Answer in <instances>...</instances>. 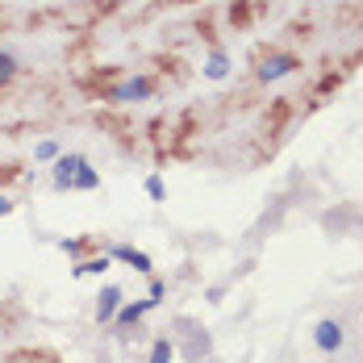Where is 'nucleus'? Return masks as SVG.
Returning <instances> with one entry per match:
<instances>
[{"label":"nucleus","instance_id":"3","mask_svg":"<svg viewBox=\"0 0 363 363\" xmlns=\"http://www.w3.org/2000/svg\"><path fill=\"white\" fill-rule=\"evenodd\" d=\"M55 184H59V188H96L101 176L88 167L84 155H63V159L55 163Z\"/></svg>","mask_w":363,"mask_h":363},{"label":"nucleus","instance_id":"5","mask_svg":"<svg viewBox=\"0 0 363 363\" xmlns=\"http://www.w3.org/2000/svg\"><path fill=\"white\" fill-rule=\"evenodd\" d=\"M313 342H318V351H338V347H342V326H338V322H318V326H313Z\"/></svg>","mask_w":363,"mask_h":363},{"label":"nucleus","instance_id":"10","mask_svg":"<svg viewBox=\"0 0 363 363\" xmlns=\"http://www.w3.org/2000/svg\"><path fill=\"white\" fill-rule=\"evenodd\" d=\"M17 322H21V309H13L9 301H0V334H9Z\"/></svg>","mask_w":363,"mask_h":363},{"label":"nucleus","instance_id":"6","mask_svg":"<svg viewBox=\"0 0 363 363\" xmlns=\"http://www.w3.org/2000/svg\"><path fill=\"white\" fill-rule=\"evenodd\" d=\"M0 363H63V359L46 347H21V351H9Z\"/></svg>","mask_w":363,"mask_h":363},{"label":"nucleus","instance_id":"8","mask_svg":"<svg viewBox=\"0 0 363 363\" xmlns=\"http://www.w3.org/2000/svg\"><path fill=\"white\" fill-rule=\"evenodd\" d=\"M113 255H117V259H125V263H134V267L146 272V276H150V267H155V263H150V255L134 251V247H113Z\"/></svg>","mask_w":363,"mask_h":363},{"label":"nucleus","instance_id":"1","mask_svg":"<svg viewBox=\"0 0 363 363\" xmlns=\"http://www.w3.org/2000/svg\"><path fill=\"white\" fill-rule=\"evenodd\" d=\"M159 88L163 84L155 75H125V79H105L96 96L109 101V105H138V101H150Z\"/></svg>","mask_w":363,"mask_h":363},{"label":"nucleus","instance_id":"9","mask_svg":"<svg viewBox=\"0 0 363 363\" xmlns=\"http://www.w3.org/2000/svg\"><path fill=\"white\" fill-rule=\"evenodd\" d=\"M150 305H155V301H138V305H125V309L117 313V326H134V322L143 318V313L150 309Z\"/></svg>","mask_w":363,"mask_h":363},{"label":"nucleus","instance_id":"14","mask_svg":"<svg viewBox=\"0 0 363 363\" xmlns=\"http://www.w3.org/2000/svg\"><path fill=\"white\" fill-rule=\"evenodd\" d=\"M205 72H209V79H221V75H225V55H221V50H213V59H209Z\"/></svg>","mask_w":363,"mask_h":363},{"label":"nucleus","instance_id":"4","mask_svg":"<svg viewBox=\"0 0 363 363\" xmlns=\"http://www.w3.org/2000/svg\"><path fill=\"white\" fill-rule=\"evenodd\" d=\"M259 17H263V4H255V0H234L230 4V26L234 30H251Z\"/></svg>","mask_w":363,"mask_h":363},{"label":"nucleus","instance_id":"13","mask_svg":"<svg viewBox=\"0 0 363 363\" xmlns=\"http://www.w3.org/2000/svg\"><path fill=\"white\" fill-rule=\"evenodd\" d=\"M13 75H17V59L13 55H0V88L13 84Z\"/></svg>","mask_w":363,"mask_h":363},{"label":"nucleus","instance_id":"16","mask_svg":"<svg viewBox=\"0 0 363 363\" xmlns=\"http://www.w3.org/2000/svg\"><path fill=\"white\" fill-rule=\"evenodd\" d=\"M21 176V163H0V180H17Z\"/></svg>","mask_w":363,"mask_h":363},{"label":"nucleus","instance_id":"11","mask_svg":"<svg viewBox=\"0 0 363 363\" xmlns=\"http://www.w3.org/2000/svg\"><path fill=\"white\" fill-rule=\"evenodd\" d=\"M172 355H176L172 342H167V338H155V347H150V363H172Z\"/></svg>","mask_w":363,"mask_h":363},{"label":"nucleus","instance_id":"15","mask_svg":"<svg viewBox=\"0 0 363 363\" xmlns=\"http://www.w3.org/2000/svg\"><path fill=\"white\" fill-rule=\"evenodd\" d=\"M96 242L92 238H72V242H63V251H72V255H84V251H92Z\"/></svg>","mask_w":363,"mask_h":363},{"label":"nucleus","instance_id":"12","mask_svg":"<svg viewBox=\"0 0 363 363\" xmlns=\"http://www.w3.org/2000/svg\"><path fill=\"white\" fill-rule=\"evenodd\" d=\"M105 267H109V259L96 255V259H84V263L75 267V276H96V272H105Z\"/></svg>","mask_w":363,"mask_h":363},{"label":"nucleus","instance_id":"7","mask_svg":"<svg viewBox=\"0 0 363 363\" xmlns=\"http://www.w3.org/2000/svg\"><path fill=\"white\" fill-rule=\"evenodd\" d=\"M121 309V289H105L101 305H96V322H113V313Z\"/></svg>","mask_w":363,"mask_h":363},{"label":"nucleus","instance_id":"2","mask_svg":"<svg viewBox=\"0 0 363 363\" xmlns=\"http://www.w3.org/2000/svg\"><path fill=\"white\" fill-rule=\"evenodd\" d=\"M305 63H301V55H292L284 46H267V50H255L251 55V72L259 84H276V79H284V75L301 72Z\"/></svg>","mask_w":363,"mask_h":363},{"label":"nucleus","instance_id":"18","mask_svg":"<svg viewBox=\"0 0 363 363\" xmlns=\"http://www.w3.org/2000/svg\"><path fill=\"white\" fill-rule=\"evenodd\" d=\"M13 209V201H0V213H9Z\"/></svg>","mask_w":363,"mask_h":363},{"label":"nucleus","instance_id":"17","mask_svg":"<svg viewBox=\"0 0 363 363\" xmlns=\"http://www.w3.org/2000/svg\"><path fill=\"white\" fill-rule=\"evenodd\" d=\"M146 192H150L155 201H163V180H159V176H150V180H146Z\"/></svg>","mask_w":363,"mask_h":363}]
</instances>
